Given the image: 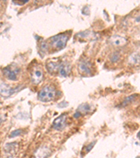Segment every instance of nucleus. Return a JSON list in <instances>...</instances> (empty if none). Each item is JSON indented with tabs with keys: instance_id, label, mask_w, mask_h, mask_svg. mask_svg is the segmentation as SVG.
I'll return each mask as SVG.
<instances>
[{
	"instance_id": "obj_15",
	"label": "nucleus",
	"mask_w": 140,
	"mask_h": 158,
	"mask_svg": "<svg viewBox=\"0 0 140 158\" xmlns=\"http://www.w3.org/2000/svg\"><path fill=\"white\" fill-rule=\"evenodd\" d=\"M129 63H132V64H139V53H134L129 57Z\"/></svg>"
},
{
	"instance_id": "obj_12",
	"label": "nucleus",
	"mask_w": 140,
	"mask_h": 158,
	"mask_svg": "<svg viewBox=\"0 0 140 158\" xmlns=\"http://www.w3.org/2000/svg\"><path fill=\"white\" fill-rule=\"evenodd\" d=\"M71 73V66L67 63H61L58 73L62 77H67Z\"/></svg>"
},
{
	"instance_id": "obj_19",
	"label": "nucleus",
	"mask_w": 140,
	"mask_h": 158,
	"mask_svg": "<svg viewBox=\"0 0 140 158\" xmlns=\"http://www.w3.org/2000/svg\"><path fill=\"white\" fill-rule=\"evenodd\" d=\"M95 143H96V141H94L93 143H90V144H88L87 146H86L85 148L83 149V150H84V153H88V152H90L91 150L93 149V148L94 147V146H95Z\"/></svg>"
},
{
	"instance_id": "obj_7",
	"label": "nucleus",
	"mask_w": 140,
	"mask_h": 158,
	"mask_svg": "<svg viewBox=\"0 0 140 158\" xmlns=\"http://www.w3.org/2000/svg\"><path fill=\"white\" fill-rule=\"evenodd\" d=\"M76 37L78 38V40L95 41V40L98 39L99 35L98 33H95V32L88 30V31H84L82 32L78 33V34L76 35V36L75 37V38Z\"/></svg>"
},
{
	"instance_id": "obj_8",
	"label": "nucleus",
	"mask_w": 140,
	"mask_h": 158,
	"mask_svg": "<svg viewBox=\"0 0 140 158\" xmlns=\"http://www.w3.org/2000/svg\"><path fill=\"white\" fill-rule=\"evenodd\" d=\"M78 71L82 75H90L92 73V66L88 61L81 60L78 64Z\"/></svg>"
},
{
	"instance_id": "obj_5",
	"label": "nucleus",
	"mask_w": 140,
	"mask_h": 158,
	"mask_svg": "<svg viewBox=\"0 0 140 158\" xmlns=\"http://www.w3.org/2000/svg\"><path fill=\"white\" fill-rule=\"evenodd\" d=\"M67 126V114H62L53 122V127L57 131H62Z\"/></svg>"
},
{
	"instance_id": "obj_21",
	"label": "nucleus",
	"mask_w": 140,
	"mask_h": 158,
	"mask_svg": "<svg viewBox=\"0 0 140 158\" xmlns=\"http://www.w3.org/2000/svg\"><path fill=\"white\" fill-rule=\"evenodd\" d=\"M5 118H6V114H0V124H1L2 122L4 120Z\"/></svg>"
},
{
	"instance_id": "obj_1",
	"label": "nucleus",
	"mask_w": 140,
	"mask_h": 158,
	"mask_svg": "<svg viewBox=\"0 0 140 158\" xmlns=\"http://www.w3.org/2000/svg\"><path fill=\"white\" fill-rule=\"evenodd\" d=\"M70 37L65 34H59L50 38V46L55 50H61L66 47Z\"/></svg>"
},
{
	"instance_id": "obj_13",
	"label": "nucleus",
	"mask_w": 140,
	"mask_h": 158,
	"mask_svg": "<svg viewBox=\"0 0 140 158\" xmlns=\"http://www.w3.org/2000/svg\"><path fill=\"white\" fill-rule=\"evenodd\" d=\"M90 110V107L88 105V103H83L78 107L77 110H76V113L74 114V118H78L79 117L84 115V114H86L89 113Z\"/></svg>"
},
{
	"instance_id": "obj_6",
	"label": "nucleus",
	"mask_w": 140,
	"mask_h": 158,
	"mask_svg": "<svg viewBox=\"0 0 140 158\" xmlns=\"http://www.w3.org/2000/svg\"><path fill=\"white\" fill-rule=\"evenodd\" d=\"M20 69L17 67H13V66H9L8 68H4L3 70V73L4 75H6L10 80L16 81L18 77Z\"/></svg>"
},
{
	"instance_id": "obj_20",
	"label": "nucleus",
	"mask_w": 140,
	"mask_h": 158,
	"mask_svg": "<svg viewBox=\"0 0 140 158\" xmlns=\"http://www.w3.org/2000/svg\"><path fill=\"white\" fill-rule=\"evenodd\" d=\"M15 4H17V5H23L25 4H26L28 2L27 0H26V1H14L13 2Z\"/></svg>"
},
{
	"instance_id": "obj_9",
	"label": "nucleus",
	"mask_w": 140,
	"mask_h": 158,
	"mask_svg": "<svg viewBox=\"0 0 140 158\" xmlns=\"http://www.w3.org/2000/svg\"><path fill=\"white\" fill-rule=\"evenodd\" d=\"M51 154V150L46 146L40 147L34 152V158H48Z\"/></svg>"
},
{
	"instance_id": "obj_18",
	"label": "nucleus",
	"mask_w": 140,
	"mask_h": 158,
	"mask_svg": "<svg viewBox=\"0 0 140 158\" xmlns=\"http://www.w3.org/2000/svg\"><path fill=\"white\" fill-rule=\"evenodd\" d=\"M22 133V131L21 129H16L15 131H12L11 134H10V138H14V137L18 136L20 135H21V134Z\"/></svg>"
},
{
	"instance_id": "obj_14",
	"label": "nucleus",
	"mask_w": 140,
	"mask_h": 158,
	"mask_svg": "<svg viewBox=\"0 0 140 158\" xmlns=\"http://www.w3.org/2000/svg\"><path fill=\"white\" fill-rule=\"evenodd\" d=\"M18 147V144L17 143H8V144H6L4 147L5 152H6V153L13 154L17 151Z\"/></svg>"
},
{
	"instance_id": "obj_22",
	"label": "nucleus",
	"mask_w": 140,
	"mask_h": 158,
	"mask_svg": "<svg viewBox=\"0 0 140 158\" xmlns=\"http://www.w3.org/2000/svg\"><path fill=\"white\" fill-rule=\"evenodd\" d=\"M2 26V23H0V27H1Z\"/></svg>"
},
{
	"instance_id": "obj_10",
	"label": "nucleus",
	"mask_w": 140,
	"mask_h": 158,
	"mask_svg": "<svg viewBox=\"0 0 140 158\" xmlns=\"http://www.w3.org/2000/svg\"><path fill=\"white\" fill-rule=\"evenodd\" d=\"M15 90L6 84L0 85V96L3 98H8L14 93Z\"/></svg>"
},
{
	"instance_id": "obj_16",
	"label": "nucleus",
	"mask_w": 140,
	"mask_h": 158,
	"mask_svg": "<svg viewBox=\"0 0 140 158\" xmlns=\"http://www.w3.org/2000/svg\"><path fill=\"white\" fill-rule=\"evenodd\" d=\"M137 96V94H134V95H132V96H128V97L125 99L124 101L123 102V103H122V106L125 107V106L129 105L130 103H131L132 102H133L134 100H135Z\"/></svg>"
},
{
	"instance_id": "obj_23",
	"label": "nucleus",
	"mask_w": 140,
	"mask_h": 158,
	"mask_svg": "<svg viewBox=\"0 0 140 158\" xmlns=\"http://www.w3.org/2000/svg\"><path fill=\"white\" fill-rule=\"evenodd\" d=\"M138 139H139V132H138Z\"/></svg>"
},
{
	"instance_id": "obj_4",
	"label": "nucleus",
	"mask_w": 140,
	"mask_h": 158,
	"mask_svg": "<svg viewBox=\"0 0 140 158\" xmlns=\"http://www.w3.org/2000/svg\"><path fill=\"white\" fill-rule=\"evenodd\" d=\"M108 42L111 46L115 47H123L128 43V40L126 37L120 35H113L109 38Z\"/></svg>"
},
{
	"instance_id": "obj_3",
	"label": "nucleus",
	"mask_w": 140,
	"mask_h": 158,
	"mask_svg": "<svg viewBox=\"0 0 140 158\" xmlns=\"http://www.w3.org/2000/svg\"><path fill=\"white\" fill-rule=\"evenodd\" d=\"M30 77H31L32 82L34 85H39L44 78V74H43L42 68L38 66L33 68L30 74Z\"/></svg>"
},
{
	"instance_id": "obj_17",
	"label": "nucleus",
	"mask_w": 140,
	"mask_h": 158,
	"mask_svg": "<svg viewBox=\"0 0 140 158\" xmlns=\"http://www.w3.org/2000/svg\"><path fill=\"white\" fill-rule=\"evenodd\" d=\"M121 57V55H120V53L119 52H114L112 53L111 56V61L112 63H116L117 61L119 60V58Z\"/></svg>"
},
{
	"instance_id": "obj_2",
	"label": "nucleus",
	"mask_w": 140,
	"mask_h": 158,
	"mask_svg": "<svg viewBox=\"0 0 140 158\" xmlns=\"http://www.w3.org/2000/svg\"><path fill=\"white\" fill-rule=\"evenodd\" d=\"M56 96V90L52 86H46L41 89L38 94V98L42 102H49L53 101Z\"/></svg>"
},
{
	"instance_id": "obj_11",
	"label": "nucleus",
	"mask_w": 140,
	"mask_h": 158,
	"mask_svg": "<svg viewBox=\"0 0 140 158\" xmlns=\"http://www.w3.org/2000/svg\"><path fill=\"white\" fill-rule=\"evenodd\" d=\"M61 63L62 62L58 60H51L47 62L46 69L48 71V73L51 74V75L57 73L58 72V70H59Z\"/></svg>"
}]
</instances>
